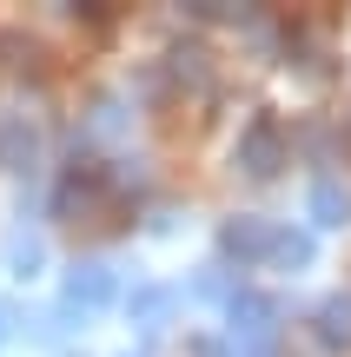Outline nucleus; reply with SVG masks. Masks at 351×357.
Masks as SVG:
<instances>
[{
  "label": "nucleus",
  "mask_w": 351,
  "mask_h": 357,
  "mask_svg": "<svg viewBox=\"0 0 351 357\" xmlns=\"http://www.w3.org/2000/svg\"><path fill=\"white\" fill-rule=\"evenodd\" d=\"M285 126H278V113H252L246 119V132H239V172H252V178H278V166H285Z\"/></svg>",
  "instance_id": "obj_2"
},
{
  "label": "nucleus",
  "mask_w": 351,
  "mask_h": 357,
  "mask_svg": "<svg viewBox=\"0 0 351 357\" xmlns=\"http://www.w3.org/2000/svg\"><path fill=\"white\" fill-rule=\"evenodd\" d=\"M159 86L193 93V100H212V93H219V66H212V53L199 47V40H179V47L166 53V66H159Z\"/></svg>",
  "instance_id": "obj_4"
},
{
  "label": "nucleus",
  "mask_w": 351,
  "mask_h": 357,
  "mask_svg": "<svg viewBox=\"0 0 351 357\" xmlns=\"http://www.w3.org/2000/svg\"><path fill=\"white\" fill-rule=\"evenodd\" d=\"M40 159V132L27 126V119H0V166L7 172H27Z\"/></svg>",
  "instance_id": "obj_8"
},
{
  "label": "nucleus",
  "mask_w": 351,
  "mask_h": 357,
  "mask_svg": "<svg viewBox=\"0 0 351 357\" xmlns=\"http://www.w3.org/2000/svg\"><path fill=\"white\" fill-rule=\"evenodd\" d=\"M172 305H179V291H172V284H140V291L126 298V318L140 324L146 337H153V331H166V318H172Z\"/></svg>",
  "instance_id": "obj_7"
},
{
  "label": "nucleus",
  "mask_w": 351,
  "mask_h": 357,
  "mask_svg": "<svg viewBox=\"0 0 351 357\" xmlns=\"http://www.w3.org/2000/svg\"><path fill=\"white\" fill-rule=\"evenodd\" d=\"M40 258H47V252H40V238H33V231H13V238H7V265L20 271V278H33V271H40Z\"/></svg>",
  "instance_id": "obj_13"
},
{
  "label": "nucleus",
  "mask_w": 351,
  "mask_h": 357,
  "mask_svg": "<svg viewBox=\"0 0 351 357\" xmlns=\"http://www.w3.org/2000/svg\"><path fill=\"white\" fill-rule=\"evenodd\" d=\"M272 238H278V225H265V218H252V212H239V218L219 225V252L239 258V265H265V258H272Z\"/></svg>",
  "instance_id": "obj_6"
},
{
  "label": "nucleus",
  "mask_w": 351,
  "mask_h": 357,
  "mask_svg": "<svg viewBox=\"0 0 351 357\" xmlns=\"http://www.w3.org/2000/svg\"><path fill=\"white\" fill-rule=\"evenodd\" d=\"M312 218H318V225H351V192L331 172L312 178Z\"/></svg>",
  "instance_id": "obj_9"
},
{
  "label": "nucleus",
  "mask_w": 351,
  "mask_h": 357,
  "mask_svg": "<svg viewBox=\"0 0 351 357\" xmlns=\"http://www.w3.org/2000/svg\"><path fill=\"white\" fill-rule=\"evenodd\" d=\"M318 337H325L331 351H351V291H338V298L318 305Z\"/></svg>",
  "instance_id": "obj_10"
},
{
  "label": "nucleus",
  "mask_w": 351,
  "mask_h": 357,
  "mask_svg": "<svg viewBox=\"0 0 351 357\" xmlns=\"http://www.w3.org/2000/svg\"><path fill=\"white\" fill-rule=\"evenodd\" d=\"M113 271L100 265V258H73V265H66V278H60V305L66 311H80V318H87V311H100V305H113Z\"/></svg>",
  "instance_id": "obj_5"
},
{
  "label": "nucleus",
  "mask_w": 351,
  "mask_h": 357,
  "mask_svg": "<svg viewBox=\"0 0 351 357\" xmlns=\"http://www.w3.org/2000/svg\"><path fill=\"white\" fill-rule=\"evenodd\" d=\"M232 337H239V357H272V331H278V298L265 291H232Z\"/></svg>",
  "instance_id": "obj_3"
},
{
  "label": "nucleus",
  "mask_w": 351,
  "mask_h": 357,
  "mask_svg": "<svg viewBox=\"0 0 351 357\" xmlns=\"http://www.w3.org/2000/svg\"><path fill=\"white\" fill-rule=\"evenodd\" d=\"M53 212L73 218V225H106V218L119 212V178L100 166V159H87V166H73L60 178V192H53Z\"/></svg>",
  "instance_id": "obj_1"
},
{
  "label": "nucleus",
  "mask_w": 351,
  "mask_h": 357,
  "mask_svg": "<svg viewBox=\"0 0 351 357\" xmlns=\"http://www.w3.org/2000/svg\"><path fill=\"white\" fill-rule=\"evenodd\" d=\"M40 40H27V33H13V26H0V66H13V73H40Z\"/></svg>",
  "instance_id": "obj_11"
},
{
  "label": "nucleus",
  "mask_w": 351,
  "mask_h": 357,
  "mask_svg": "<svg viewBox=\"0 0 351 357\" xmlns=\"http://www.w3.org/2000/svg\"><path fill=\"white\" fill-rule=\"evenodd\" d=\"M7 331H13V311H7V305H0V337H7Z\"/></svg>",
  "instance_id": "obj_14"
},
{
  "label": "nucleus",
  "mask_w": 351,
  "mask_h": 357,
  "mask_svg": "<svg viewBox=\"0 0 351 357\" xmlns=\"http://www.w3.org/2000/svg\"><path fill=\"white\" fill-rule=\"evenodd\" d=\"M312 258H318L312 231H278V238H272V265H285V271H305Z\"/></svg>",
  "instance_id": "obj_12"
}]
</instances>
